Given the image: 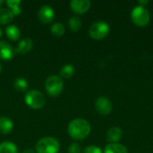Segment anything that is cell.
Returning a JSON list of instances; mask_svg holds the SVG:
<instances>
[{"mask_svg": "<svg viewBox=\"0 0 153 153\" xmlns=\"http://www.w3.org/2000/svg\"><path fill=\"white\" fill-rule=\"evenodd\" d=\"M91 131V126L90 123L83 118H75L72 120L67 127L68 134L71 138L80 141L83 140L89 136Z\"/></svg>", "mask_w": 153, "mask_h": 153, "instance_id": "cell-1", "label": "cell"}, {"mask_svg": "<svg viewBox=\"0 0 153 153\" xmlns=\"http://www.w3.org/2000/svg\"><path fill=\"white\" fill-rule=\"evenodd\" d=\"M37 153H57L60 145L58 141L54 137H43L39 139L35 146Z\"/></svg>", "mask_w": 153, "mask_h": 153, "instance_id": "cell-2", "label": "cell"}, {"mask_svg": "<svg viewBox=\"0 0 153 153\" xmlns=\"http://www.w3.org/2000/svg\"><path fill=\"white\" fill-rule=\"evenodd\" d=\"M45 89L47 93L52 97L59 96L64 89L63 79L58 75H50L45 82Z\"/></svg>", "mask_w": 153, "mask_h": 153, "instance_id": "cell-3", "label": "cell"}, {"mask_svg": "<svg viewBox=\"0 0 153 153\" xmlns=\"http://www.w3.org/2000/svg\"><path fill=\"white\" fill-rule=\"evenodd\" d=\"M24 100L26 104L33 109H40L46 104V98L44 94L38 90H30L27 91Z\"/></svg>", "mask_w": 153, "mask_h": 153, "instance_id": "cell-4", "label": "cell"}, {"mask_svg": "<svg viewBox=\"0 0 153 153\" xmlns=\"http://www.w3.org/2000/svg\"><path fill=\"white\" fill-rule=\"evenodd\" d=\"M131 18L134 24L140 27L146 26L151 19L150 12L145 6L136 5L131 12Z\"/></svg>", "mask_w": 153, "mask_h": 153, "instance_id": "cell-5", "label": "cell"}, {"mask_svg": "<svg viewBox=\"0 0 153 153\" xmlns=\"http://www.w3.org/2000/svg\"><path fill=\"white\" fill-rule=\"evenodd\" d=\"M108 33L109 25L103 21H98L93 22L89 29V34L94 39H102L106 38Z\"/></svg>", "mask_w": 153, "mask_h": 153, "instance_id": "cell-6", "label": "cell"}, {"mask_svg": "<svg viewBox=\"0 0 153 153\" xmlns=\"http://www.w3.org/2000/svg\"><path fill=\"white\" fill-rule=\"evenodd\" d=\"M95 108L99 114L102 116H108L111 113L113 106L111 101L107 97H100L95 102Z\"/></svg>", "mask_w": 153, "mask_h": 153, "instance_id": "cell-7", "label": "cell"}, {"mask_svg": "<svg viewBox=\"0 0 153 153\" xmlns=\"http://www.w3.org/2000/svg\"><path fill=\"white\" fill-rule=\"evenodd\" d=\"M55 17V12L50 5H42L38 12V18L43 23H49Z\"/></svg>", "mask_w": 153, "mask_h": 153, "instance_id": "cell-8", "label": "cell"}, {"mask_svg": "<svg viewBox=\"0 0 153 153\" xmlns=\"http://www.w3.org/2000/svg\"><path fill=\"white\" fill-rule=\"evenodd\" d=\"M91 1L89 0H73L70 2V7L72 11L78 14L86 13L91 7Z\"/></svg>", "mask_w": 153, "mask_h": 153, "instance_id": "cell-9", "label": "cell"}, {"mask_svg": "<svg viewBox=\"0 0 153 153\" xmlns=\"http://www.w3.org/2000/svg\"><path fill=\"white\" fill-rule=\"evenodd\" d=\"M15 49L6 41L0 40V59L8 61L13 58Z\"/></svg>", "mask_w": 153, "mask_h": 153, "instance_id": "cell-10", "label": "cell"}, {"mask_svg": "<svg viewBox=\"0 0 153 153\" xmlns=\"http://www.w3.org/2000/svg\"><path fill=\"white\" fill-rule=\"evenodd\" d=\"M123 136V131L120 127L114 126L108 130L107 140L110 143H117Z\"/></svg>", "mask_w": 153, "mask_h": 153, "instance_id": "cell-11", "label": "cell"}, {"mask_svg": "<svg viewBox=\"0 0 153 153\" xmlns=\"http://www.w3.org/2000/svg\"><path fill=\"white\" fill-rule=\"evenodd\" d=\"M33 48V41L29 38H24L18 43L15 48V54H26Z\"/></svg>", "mask_w": 153, "mask_h": 153, "instance_id": "cell-12", "label": "cell"}, {"mask_svg": "<svg viewBox=\"0 0 153 153\" xmlns=\"http://www.w3.org/2000/svg\"><path fill=\"white\" fill-rule=\"evenodd\" d=\"M13 128V121L7 117H0V133L7 134L12 132Z\"/></svg>", "mask_w": 153, "mask_h": 153, "instance_id": "cell-13", "label": "cell"}, {"mask_svg": "<svg viewBox=\"0 0 153 153\" xmlns=\"http://www.w3.org/2000/svg\"><path fill=\"white\" fill-rule=\"evenodd\" d=\"M5 34L7 36V38L13 41L18 40L21 37V31L19 30V28L16 25H8L5 28Z\"/></svg>", "mask_w": 153, "mask_h": 153, "instance_id": "cell-14", "label": "cell"}, {"mask_svg": "<svg viewBox=\"0 0 153 153\" xmlns=\"http://www.w3.org/2000/svg\"><path fill=\"white\" fill-rule=\"evenodd\" d=\"M14 18L13 13L8 8H0V24H8Z\"/></svg>", "mask_w": 153, "mask_h": 153, "instance_id": "cell-15", "label": "cell"}, {"mask_svg": "<svg viewBox=\"0 0 153 153\" xmlns=\"http://www.w3.org/2000/svg\"><path fill=\"white\" fill-rule=\"evenodd\" d=\"M104 153H127V150L120 143H109L105 147Z\"/></svg>", "mask_w": 153, "mask_h": 153, "instance_id": "cell-16", "label": "cell"}, {"mask_svg": "<svg viewBox=\"0 0 153 153\" xmlns=\"http://www.w3.org/2000/svg\"><path fill=\"white\" fill-rule=\"evenodd\" d=\"M0 153H18V148L13 143L5 141L0 143Z\"/></svg>", "mask_w": 153, "mask_h": 153, "instance_id": "cell-17", "label": "cell"}, {"mask_svg": "<svg viewBox=\"0 0 153 153\" xmlns=\"http://www.w3.org/2000/svg\"><path fill=\"white\" fill-rule=\"evenodd\" d=\"M74 72H75L74 66L71 64H66L60 70V77L62 79H69L74 74Z\"/></svg>", "mask_w": 153, "mask_h": 153, "instance_id": "cell-18", "label": "cell"}, {"mask_svg": "<svg viewBox=\"0 0 153 153\" xmlns=\"http://www.w3.org/2000/svg\"><path fill=\"white\" fill-rule=\"evenodd\" d=\"M29 86V83L27 80L23 77H18L13 82V87L14 89L19 92H24L27 91Z\"/></svg>", "mask_w": 153, "mask_h": 153, "instance_id": "cell-19", "label": "cell"}, {"mask_svg": "<svg viewBox=\"0 0 153 153\" xmlns=\"http://www.w3.org/2000/svg\"><path fill=\"white\" fill-rule=\"evenodd\" d=\"M5 3L13 13V15H20V13H22V9L20 7L22 2L20 0H7Z\"/></svg>", "mask_w": 153, "mask_h": 153, "instance_id": "cell-20", "label": "cell"}, {"mask_svg": "<svg viewBox=\"0 0 153 153\" xmlns=\"http://www.w3.org/2000/svg\"><path fill=\"white\" fill-rule=\"evenodd\" d=\"M68 26L72 31H78L82 27V21L78 16H72L68 20Z\"/></svg>", "mask_w": 153, "mask_h": 153, "instance_id": "cell-21", "label": "cell"}, {"mask_svg": "<svg viewBox=\"0 0 153 153\" xmlns=\"http://www.w3.org/2000/svg\"><path fill=\"white\" fill-rule=\"evenodd\" d=\"M52 34H54L56 37H61L65 34V26L61 22H55L52 24L51 29H50Z\"/></svg>", "mask_w": 153, "mask_h": 153, "instance_id": "cell-22", "label": "cell"}, {"mask_svg": "<svg viewBox=\"0 0 153 153\" xmlns=\"http://www.w3.org/2000/svg\"><path fill=\"white\" fill-rule=\"evenodd\" d=\"M67 152H68V153H81L82 152V148L77 143H73L69 145Z\"/></svg>", "mask_w": 153, "mask_h": 153, "instance_id": "cell-23", "label": "cell"}, {"mask_svg": "<svg viewBox=\"0 0 153 153\" xmlns=\"http://www.w3.org/2000/svg\"><path fill=\"white\" fill-rule=\"evenodd\" d=\"M82 153H103L102 150L96 145H90L86 147Z\"/></svg>", "mask_w": 153, "mask_h": 153, "instance_id": "cell-24", "label": "cell"}, {"mask_svg": "<svg viewBox=\"0 0 153 153\" xmlns=\"http://www.w3.org/2000/svg\"><path fill=\"white\" fill-rule=\"evenodd\" d=\"M149 3V1H147V0H139L138 1V4H139V5H141V6H144L145 4H147Z\"/></svg>", "mask_w": 153, "mask_h": 153, "instance_id": "cell-25", "label": "cell"}, {"mask_svg": "<svg viewBox=\"0 0 153 153\" xmlns=\"http://www.w3.org/2000/svg\"><path fill=\"white\" fill-rule=\"evenodd\" d=\"M22 153H35V151L32 150V149H26V150H24Z\"/></svg>", "mask_w": 153, "mask_h": 153, "instance_id": "cell-26", "label": "cell"}, {"mask_svg": "<svg viewBox=\"0 0 153 153\" xmlns=\"http://www.w3.org/2000/svg\"><path fill=\"white\" fill-rule=\"evenodd\" d=\"M4 3V0H0V6H1Z\"/></svg>", "mask_w": 153, "mask_h": 153, "instance_id": "cell-27", "label": "cell"}, {"mask_svg": "<svg viewBox=\"0 0 153 153\" xmlns=\"http://www.w3.org/2000/svg\"><path fill=\"white\" fill-rule=\"evenodd\" d=\"M1 72H2V65H1V64H0V74H1Z\"/></svg>", "mask_w": 153, "mask_h": 153, "instance_id": "cell-28", "label": "cell"}, {"mask_svg": "<svg viewBox=\"0 0 153 153\" xmlns=\"http://www.w3.org/2000/svg\"><path fill=\"white\" fill-rule=\"evenodd\" d=\"M2 36V30H1V29H0V37Z\"/></svg>", "mask_w": 153, "mask_h": 153, "instance_id": "cell-29", "label": "cell"}]
</instances>
